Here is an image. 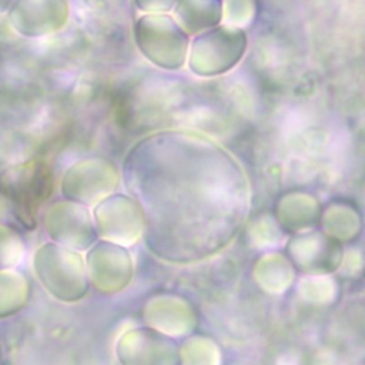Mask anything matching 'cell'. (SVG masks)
Masks as SVG:
<instances>
[{"instance_id":"obj_1","label":"cell","mask_w":365,"mask_h":365,"mask_svg":"<svg viewBox=\"0 0 365 365\" xmlns=\"http://www.w3.org/2000/svg\"><path fill=\"white\" fill-rule=\"evenodd\" d=\"M135 43L147 60L163 68H180L188 50V34L167 14H147L135 21Z\"/></svg>"},{"instance_id":"obj_2","label":"cell","mask_w":365,"mask_h":365,"mask_svg":"<svg viewBox=\"0 0 365 365\" xmlns=\"http://www.w3.org/2000/svg\"><path fill=\"white\" fill-rule=\"evenodd\" d=\"M242 29L218 26L197 34L191 43L190 68L198 76H218L231 70L245 53Z\"/></svg>"},{"instance_id":"obj_3","label":"cell","mask_w":365,"mask_h":365,"mask_svg":"<svg viewBox=\"0 0 365 365\" xmlns=\"http://www.w3.org/2000/svg\"><path fill=\"white\" fill-rule=\"evenodd\" d=\"M53 178L48 167L40 161L14 165L3 173L0 185L11 202L16 220L24 227L34 225V210L48 197Z\"/></svg>"},{"instance_id":"obj_4","label":"cell","mask_w":365,"mask_h":365,"mask_svg":"<svg viewBox=\"0 0 365 365\" xmlns=\"http://www.w3.org/2000/svg\"><path fill=\"white\" fill-rule=\"evenodd\" d=\"M16 34L37 38L58 31L68 19L66 0H14L6 11Z\"/></svg>"},{"instance_id":"obj_5","label":"cell","mask_w":365,"mask_h":365,"mask_svg":"<svg viewBox=\"0 0 365 365\" xmlns=\"http://www.w3.org/2000/svg\"><path fill=\"white\" fill-rule=\"evenodd\" d=\"M173 19L185 34L197 36L222 20V0H180Z\"/></svg>"},{"instance_id":"obj_6","label":"cell","mask_w":365,"mask_h":365,"mask_svg":"<svg viewBox=\"0 0 365 365\" xmlns=\"http://www.w3.org/2000/svg\"><path fill=\"white\" fill-rule=\"evenodd\" d=\"M29 299V282L16 271L0 269V319L9 318L21 311Z\"/></svg>"},{"instance_id":"obj_7","label":"cell","mask_w":365,"mask_h":365,"mask_svg":"<svg viewBox=\"0 0 365 365\" xmlns=\"http://www.w3.org/2000/svg\"><path fill=\"white\" fill-rule=\"evenodd\" d=\"M24 250V241L17 230L0 222V269H10L19 265Z\"/></svg>"},{"instance_id":"obj_8","label":"cell","mask_w":365,"mask_h":365,"mask_svg":"<svg viewBox=\"0 0 365 365\" xmlns=\"http://www.w3.org/2000/svg\"><path fill=\"white\" fill-rule=\"evenodd\" d=\"M180 0H134L138 10L148 14H163L175 7Z\"/></svg>"},{"instance_id":"obj_9","label":"cell","mask_w":365,"mask_h":365,"mask_svg":"<svg viewBox=\"0 0 365 365\" xmlns=\"http://www.w3.org/2000/svg\"><path fill=\"white\" fill-rule=\"evenodd\" d=\"M11 212H13V207H11L10 200L4 194L0 192V220L6 218Z\"/></svg>"},{"instance_id":"obj_10","label":"cell","mask_w":365,"mask_h":365,"mask_svg":"<svg viewBox=\"0 0 365 365\" xmlns=\"http://www.w3.org/2000/svg\"><path fill=\"white\" fill-rule=\"evenodd\" d=\"M14 0H0V13H6Z\"/></svg>"}]
</instances>
